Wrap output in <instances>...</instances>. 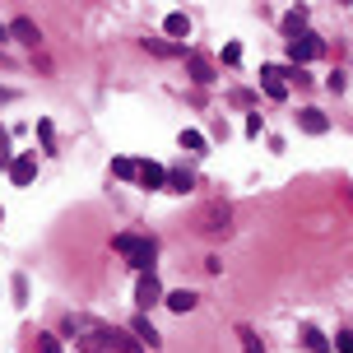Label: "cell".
<instances>
[{
  "label": "cell",
  "instance_id": "ac0fdd59",
  "mask_svg": "<svg viewBox=\"0 0 353 353\" xmlns=\"http://www.w3.org/2000/svg\"><path fill=\"white\" fill-rule=\"evenodd\" d=\"M181 149H191V154H205V135H200V130H181Z\"/></svg>",
  "mask_w": 353,
  "mask_h": 353
},
{
  "label": "cell",
  "instance_id": "484cf974",
  "mask_svg": "<svg viewBox=\"0 0 353 353\" xmlns=\"http://www.w3.org/2000/svg\"><path fill=\"white\" fill-rule=\"evenodd\" d=\"M5 37H10V28H5V23H0V42H5Z\"/></svg>",
  "mask_w": 353,
  "mask_h": 353
},
{
  "label": "cell",
  "instance_id": "603a6c76",
  "mask_svg": "<svg viewBox=\"0 0 353 353\" xmlns=\"http://www.w3.org/2000/svg\"><path fill=\"white\" fill-rule=\"evenodd\" d=\"M144 47H149V52H159V56H172L176 47H168V42H154V37H144Z\"/></svg>",
  "mask_w": 353,
  "mask_h": 353
},
{
  "label": "cell",
  "instance_id": "83f0119b",
  "mask_svg": "<svg viewBox=\"0 0 353 353\" xmlns=\"http://www.w3.org/2000/svg\"><path fill=\"white\" fill-rule=\"evenodd\" d=\"M0 168H5V159H0Z\"/></svg>",
  "mask_w": 353,
  "mask_h": 353
},
{
  "label": "cell",
  "instance_id": "5b68a950",
  "mask_svg": "<svg viewBox=\"0 0 353 353\" xmlns=\"http://www.w3.org/2000/svg\"><path fill=\"white\" fill-rule=\"evenodd\" d=\"M288 70H279V65H265L261 70V88L270 93V98H288V79H283Z\"/></svg>",
  "mask_w": 353,
  "mask_h": 353
},
{
  "label": "cell",
  "instance_id": "8fae6325",
  "mask_svg": "<svg viewBox=\"0 0 353 353\" xmlns=\"http://www.w3.org/2000/svg\"><path fill=\"white\" fill-rule=\"evenodd\" d=\"M163 28H168V37H181V42H186V37H191V19H186V14H168V19H163Z\"/></svg>",
  "mask_w": 353,
  "mask_h": 353
},
{
  "label": "cell",
  "instance_id": "6da1fadb",
  "mask_svg": "<svg viewBox=\"0 0 353 353\" xmlns=\"http://www.w3.org/2000/svg\"><path fill=\"white\" fill-rule=\"evenodd\" d=\"M65 335L74 339L79 353H107L117 349V330L107 321H93V316H65Z\"/></svg>",
  "mask_w": 353,
  "mask_h": 353
},
{
  "label": "cell",
  "instance_id": "8992f818",
  "mask_svg": "<svg viewBox=\"0 0 353 353\" xmlns=\"http://www.w3.org/2000/svg\"><path fill=\"white\" fill-rule=\"evenodd\" d=\"M33 176H37V159L23 154V159L10 163V181H14V186H33Z\"/></svg>",
  "mask_w": 353,
  "mask_h": 353
},
{
  "label": "cell",
  "instance_id": "4fadbf2b",
  "mask_svg": "<svg viewBox=\"0 0 353 353\" xmlns=\"http://www.w3.org/2000/svg\"><path fill=\"white\" fill-rule=\"evenodd\" d=\"M302 23H307V10H288V14H283V33H288V42L302 37Z\"/></svg>",
  "mask_w": 353,
  "mask_h": 353
},
{
  "label": "cell",
  "instance_id": "52a82bcc",
  "mask_svg": "<svg viewBox=\"0 0 353 353\" xmlns=\"http://www.w3.org/2000/svg\"><path fill=\"white\" fill-rule=\"evenodd\" d=\"M298 125L307 130V135H325V130H330L325 112H316V107H302V112H298Z\"/></svg>",
  "mask_w": 353,
  "mask_h": 353
},
{
  "label": "cell",
  "instance_id": "ba28073f",
  "mask_svg": "<svg viewBox=\"0 0 353 353\" xmlns=\"http://www.w3.org/2000/svg\"><path fill=\"white\" fill-rule=\"evenodd\" d=\"M135 181H140L144 191H163V186H168V172H163L159 163H140V176H135Z\"/></svg>",
  "mask_w": 353,
  "mask_h": 353
},
{
  "label": "cell",
  "instance_id": "7c38bea8",
  "mask_svg": "<svg viewBox=\"0 0 353 353\" xmlns=\"http://www.w3.org/2000/svg\"><path fill=\"white\" fill-rule=\"evenodd\" d=\"M130 335L140 339V344H149V349H154V344H159V330H154V325H149V316H135V325H130Z\"/></svg>",
  "mask_w": 353,
  "mask_h": 353
},
{
  "label": "cell",
  "instance_id": "9c48e42d",
  "mask_svg": "<svg viewBox=\"0 0 353 353\" xmlns=\"http://www.w3.org/2000/svg\"><path fill=\"white\" fill-rule=\"evenodd\" d=\"M163 302H168V312H176V316H186V312L195 307V293H191V288H176V293H168Z\"/></svg>",
  "mask_w": 353,
  "mask_h": 353
},
{
  "label": "cell",
  "instance_id": "4316f807",
  "mask_svg": "<svg viewBox=\"0 0 353 353\" xmlns=\"http://www.w3.org/2000/svg\"><path fill=\"white\" fill-rule=\"evenodd\" d=\"M0 223H5V210H0Z\"/></svg>",
  "mask_w": 353,
  "mask_h": 353
},
{
  "label": "cell",
  "instance_id": "3957f363",
  "mask_svg": "<svg viewBox=\"0 0 353 353\" xmlns=\"http://www.w3.org/2000/svg\"><path fill=\"white\" fill-rule=\"evenodd\" d=\"M321 52H325V42H321V37H312V33H302V37H293V42H288L293 65H307V61H316Z\"/></svg>",
  "mask_w": 353,
  "mask_h": 353
},
{
  "label": "cell",
  "instance_id": "2e32d148",
  "mask_svg": "<svg viewBox=\"0 0 353 353\" xmlns=\"http://www.w3.org/2000/svg\"><path fill=\"white\" fill-rule=\"evenodd\" d=\"M112 172L121 176V181H135V176H140V163H130V159H117V163H112Z\"/></svg>",
  "mask_w": 353,
  "mask_h": 353
},
{
  "label": "cell",
  "instance_id": "7a4b0ae2",
  "mask_svg": "<svg viewBox=\"0 0 353 353\" xmlns=\"http://www.w3.org/2000/svg\"><path fill=\"white\" fill-rule=\"evenodd\" d=\"M112 247L121 251L125 261L135 265L140 274H154V256H159V242L154 237H135V232H117L112 237Z\"/></svg>",
  "mask_w": 353,
  "mask_h": 353
},
{
  "label": "cell",
  "instance_id": "d4e9b609",
  "mask_svg": "<svg viewBox=\"0 0 353 353\" xmlns=\"http://www.w3.org/2000/svg\"><path fill=\"white\" fill-rule=\"evenodd\" d=\"M344 84H349V79H344V74H339V70L330 74V79H325V88H330V93H344Z\"/></svg>",
  "mask_w": 353,
  "mask_h": 353
},
{
  "label": "cell",
  "instance_id": "e0dca14e",
  "mask_svg": "<svg viewBox=\"0 0 353 353\" xmlns=\"http://www.w3.org/2000/svg\"><path fill=\"white\" fill-rule=\"evenodd\" d=\"M237 335H242V353H265V344H261V335H256V330H247V325H242Z\"/></svg>",
  "mask_w": 353,
  "mask_h": 353
},
{
  "label": "cell",
  "instance_id": "9a60e30c",
  "mask_svg": "<svg viewBox=\"0 0 353 353\" xmlns=\"http://www.w3.org/2000/svg\"><path fill=\"white\" fill-rule=\"evenodd\" d=\"M168 191H176V195L195 191V176L191 172H168Z\"/></svg>",
  "mask_w": 353,
  "mask_h": 353
},
{
  "label": "cell",
  "instance_id": "ffe728a7",
  "mask_svg": "<svg viewBox=\"0 0 353 353\" xmlns=\"http://www.w3.org/2000/svg\"><path fill=\"white\" fill-rule=\"evenodd\" d=\"M117 349H121V353H140V339H135V335H121V330H117Z\"/></svg>",
  "mask_w": 353,
  "mask_h": 353
},
{
  "label": "cell",
  "instance_id": "7402d4cb",
  "mask_svg": "<svg viewBox=\"0 0 353 353\" xmlns=\"http://www.w3.org/2000/svg\"><path fill=\"white\" fill-rule=\"evenodd\" d=\"M335 349L339 353H353V330H339V335H335Z\"/></svg>",
  "mask_w": 353,
  "mask_h": 353
},
{
  "label": "cell",
  "instance_id": "44dd1931",
  "mask_svg": "<svg viewBox=\"0 0 353 353\" xmlns=\"http://www.w3.org/2000/svg\"><path fill=\"white\" fill-rule=\"evenodd\" d=\"M37 353H61V339L56 335H37Z\"/></svg>",
  "mask_w": 353,
  "mask_h": 353
},
{
  "label": "cell",
  "instance_id": "d6986e66",
  "mask_svg": "<svg viewBox=\"0 0 353 353\" xmlns=\"http://www.w3.org/2000/svg\"><path fill=\"white\" fill-rule=\"evenodd\" d=\"M191 79H195V84H210V79H214V74H210V65H205L200 56H191Z\"/></svg>",
  "mask_w": 353,
  "mask_h": 353
},
{
  "label": "cell",
  "instance_id": "5bb4252c",
  "mask_svg": "<svg viewBox=\"0 0 353 353\" xmlns=\"http://www.w3.org/2000/svg\"><path fill=\"white\" fill-rule=\"evenodd\" d=\"M302 344H307V349H312V353H330V339L321 335L316 325H307V330H302Z\"/></svg>",
  "mask_w": 353,
  "mask_h": 353
},
{
  "label": "cell",
  "instance_id": "30bf717a",
  "mask_svg": "<svg viewBox=\"0 0 353 353\" xmlns=\"http://www.w3.org/2000/svg\"><path fill=\"white\" fill-rule=\"evenodd\" d=\"M10 33H14L19 42H23V47H37V37H42L33 19H14V23H10Z\"/></svg>",
  "mask_w": 353,
  "mask_h": 353
},
{
  "label": "cell",
  "instance_id": "277c9868",
  "mask_svg": "<svg viewBox=\"0 0 353 353\" xmlns=\"http://www.w3.org/2000/svg\"><path fill=\"white\" fill-rule=\"evenodd\" d=\"M163 298H168V293H163V283L154 279V274H140V283H135V302H140L144 312H149L154 302H163Z\"/></svg>",
  "mask_w": 353,
  "mask_h": 353
},
{
  "label": "cell",
  "instance_id": "cb8c5ba5",
  "mask_svg": "<svg viewBox=\"0 0 353 353\" xmlns=\"http://www.w3.org/2000/svg\"><path fill=\"white\" fill-rule=\"evenodd\" d=\"M223 61H228V65H237V61H242V47H237V42H228V47H223Z\"/></svg>",
  "mask_w": 353,
  "mask_h": 353
}]
</instances>
